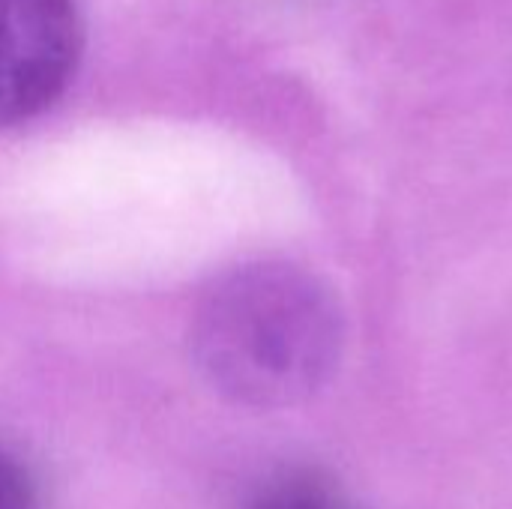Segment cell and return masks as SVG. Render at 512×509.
<instances>
[{
  "instance_id": "cell-1",
  "label": "cell",
  "mask_w": 512,
  "mask_h": 509,
  "mask_svg": "<svg viewBox=\"0 0 512 509\" xmlns=\"http://www.w3.org/2000/svg\"><path fill=\"white\" fill-rule=\"evenodd\" d=\"M204 378L246 408H288L336 372L345 321L333 291L291 264H249L222 276L192 318Z\"/></svg>"
},
{
  "instance_id": "cell-2",
  "label": "cell",
  "mask_w": 512,
  "mask_h": 509,
  "mask_svg": "<svg viewBox=\"0 0 512 509\" xmlns=\"http://www.w3.org/2000/svg\"><path fill=\"white\" fill-rule=\"evenodd\" d=\"M84 51L78 0H0V132L48 111Z\"/></svg>"
},
{
  "instance_id": "cell-3",
  "label": "cell",
  "mask_w": 512,
  "mask_h": 509,
  "mask_svg": "<svg viewBox=\"0 0 512 509\" xmlns=\"http://www.w3.org/2000/svg\"><path fill=\"white\" fill-rule=\"evenodd\" d=\"M255 509H342L339 498L315 477H288L270 486Z\"/></svg>"
},
{
  "instance_id": "cell-4",
  "label": "cell",
  "mask_w": 512,
  "mask_h": 509,
  "mask_svg": "<svg viewBox=\"0 0 512 509\" xmlns=\"http://www.w3.org/2000/svg\"><path fill=\"white\" fill-rule=\"evenodd\" d=\"M0 509H36V492L27 471L0 450Z\"/></svg>"
}]
</instances>
